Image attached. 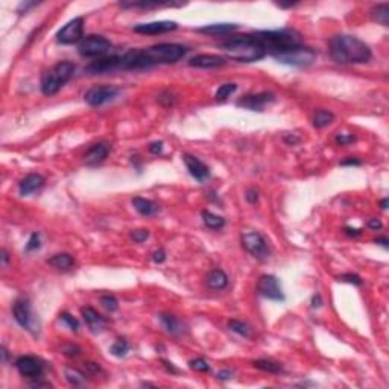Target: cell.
I'll return each instance as SVG.
<instances>
[{"instance_id": "obj_1", "label": "cell", "mask_w": 389, "mask_h": 389, "mask_svg": "<svg viewBox=\"0 0 389 389\" xmlns=\"http://www.w3.org/2000/svg\"><path fill=\"white\" fill-rule=\"evenodd\" d=\"M330 56L338 64H363L373 56L370 46L348 34L335 35L330 40Z\"/></svg>"}, {"instance_id": "obj_2", "label": "cell", "mask_w": 389, "mask_h": 389, "mask_svg": "<svg viewBox=\"0 0 389 389\" xmlns=\"http://www.w3.org/2000/svg\"><path fill=\"white\" fill-rule=\"evenodd\" d=\"M220 49L227 58L237 63H257L268 55L263 44L254 35L233 37L220 44Z\"/></svg>"}, {"instance_id": "obj_3", "label": "cell", "mask_w": 389, "mask_h": 389, "mask_svg": "<svg viewBox=\"0 0 389 389\" xmlns=\"http://www.w3.org/2000/svg\"><path fill=\"white\" fill-rule=\"evenodd\" d=\"M254 37L263 44V47L266 49V53L272 55L275 52L284 50L288 47H294L301 43L300 34L294 29H275V31H259L254 34Z\"/></svg>"}, {"instance_id": "obj_4", "label": "cell", "mask_w": 389, "mask_h": 389, "mask_svg": "<svg viewBox=\"0 0 389 389\" xmlns=\"http://www.w3.org/2000/svg\"><path fill=\"white\" fill-rule=\"evenodd\" d=\"M75 73V64L70 61H61L55 64L50 70H47L42 76V93L44 96L56 94L61 87L67 84Z\"/></svg>"}, {"instance_id": "obj_5", "label": "cell", "mask_w": 389, "mask_h": 389, "mask_svg": "<svg viewBox=\"0 0 389 389\" xmlns=\"http://www.w3.org/2000/svg\"><path fill=\"white\" fill-rule=\"evenodd\" d=\"M146 58L152 66L155 64H175L187 53V47L176 43H160L145 49Z\"/></svg>"}, {"instance_id": "obj_6", "label": "cell", "mask_w": 389, "mask_h": 389, "mask_svg": "<svg viewBox=\"0 0 389 389\" xmlns=\"http://www.w3.org/2000/svg\"><path fill=\"white\" fill-rule=\"evenodd\" d=\"M275 58L278 63L286 64V66H294V67H309L316 61V52L304 44H298L294 47H288L284 50L275 52L271 55Z\"/></svg>"}, {"instance_id": "obj_7", "label": "cell", "mask_w": 389, "mask_h": 389, "mask_svg": "<svg viewBox=\"0 0 389 389\" xmlns=\"http://www.w3.org/2000/svg\"><path fill=\"white\" fill-rule=\"evenodd\" d=\"M12 315L14 319L17 321V324L25 329L26 332H29L32 336H38L40 330H42V322L38 319V316L35 315V312L32 310L31 301L28 298H18L15 300V303L12 305Z\"/></svg>"}, {"instance_id": "obj_8", "label": "cell", "mask_w": 389, "mask_h": 389, "mask_svg": "<svg viewBox=\"0 0 389 389\" xmlns=\"http://www.w3.org/2000/svg\"><path fill=\"white\" fill-rule=\"evenodd\" d=\"M111 49L110 40L102 35H88L78 44V53L84 58H102Z\"/></svg>"}, {"instance_id": "obj_9", "label": "cell", "mask_w": 389, "mask_h": 389, "mask_svg": "<svg viewBox=\"0 0 389 389\" xmlns=\"http://www.w3.org/2000/svg\"><path fill=\"white\" fill-rule=\"evenodd\" d=\"M242 240V247L257 260H266L271 256V250L269 245L266 242V239L257 233V231H247L242 234L240 237Z\"/></svg>"}, {"instance_id": "obj_10", "label": "cell", "mask_w": 389, "mask_h": 389, "mask_svg": "<svg viewBox=\"0 0 389 389\" xmlns=\"http://www.w3.org/2000/svg\"><path fill=\"white\" fill-rule=\"evenodd\" d=\"M120 93V88L116 86H94L88 88L84 94V100L90 107L99 108L111 100H114Z\"/></svg>"}, {"instance_id": "obj_11", "label": "cell", "mask_w": 389, "mask_h": 389, "mask_svg": "<svg viewBox=\"0 0 389 389\" xmlns=\"http://www.w3.org/2000/svg\"><path fill=\"white\" fill-rule=\"evenodd\" d=\"M83 38H84V17H75L67 25H64L56 34V42L66 46L81 43Z\"/></svg>"}, {"instance_id": "obj_12", "label": "cell", "mask_w": 389, "mask_h": 389, "mask_svg": "<svg viewBox=\"0 0 389 389\" xmlns=\"http://www.w3.org/2000/svg\"><path fill=\"white\" fill-rule=\"evenodd\" d=\"M257 292L266 300L271 301H284V294L281 289V284L275 275L264 274L257 281Z\"/></svg>"}, {"instance_id": "obj_13", "label": "cell", "mask_w": 389, "mask_h": 389, "mask_svg": "<svg viewBox=\"0 0 389 389\" xmlns=\"http://www.w3.org/2000/svg\"><path fill=\"white\" fill-rule=\"evenodd\" d=\"M15 368L20 376L28 379H42L44 374V363L42 359L35 356H20L15 360Z\"/></svg>"}, {"instance_id": "obj_14", "label": "cell", "mask_w": 389, "mask_h": 389, "mask_svg": "<svg viewBox=\"0 0 389 389\" xmlns=\"http://www.w3.org/2000/svg\"><path fill=\"white\" fill-rule=\"evenodd\" d=\"M272 102H275V96L272 93L261 91V93H253V94H247L240 97L237 100V107H242L250 111H263V108Z\"/></svg>"}, {"instance_id": "obj_15", "label": "cell", "mask_w": 389, "mask_h": 389, "mask_svg": "<svg viewBox=\"0 0 389 389\" xmlns=\"http://www.w3.org/2000/svg\"><path fill=\"white\" fill-rule=\"evenodd\" d=\"M149 67L145 49H131L120 56V69L124 70H143Z\"/></svg>"}, {"instance_id": "obj_16", "label": "cell", "mask_w": 389, "mask_h": 389, "mask_svg": "<svg viewBox=\"0 0 389 389\" xmlns=\"http://www.w3.org/2000/svg\"><path fill=\"white\" fill-rule=\"evenodd\" d=\"M178 28L176 22L171 20H161V22H151V23H140L132 28L134 32L143 34V35H158V34H166L172 32Z\"/></svg>"}, {"instance_id": "obj_17", "label": "cell", "mask_w": 389, "mask_h": 389, "mask_svg": "<svg viewBox=\"0 0 389 389\" xmlns=\"http://www.w3.org/2000/svg\"><path fill=\"white\" fill-rule=\"evenodd\" d=\"M116 69H120V56L111 55V56L97 58L96 61L90 63L86 67V72L90 75H102L107 72H113Z\"/></svg>"}, {"instance_id": "obj_18", "label": "cell", "mask_w": 389, "mask_h": 389, "mask_svg": "<svg viewBox=\"0 0 389 389\" xmlns=\"http://www.w3.org/2000/svg\"><path fill=\"white\" fill-rule=\"evenodd\" d=\"M182 161L187 168L189 173L198 181V182H204L210 178V169L206 163H202L198 157L190 155V154H184L182 155Z\"/></svg>"}, {"instance_id": "obj_19", "label": "cell", "mask_w": 389, "mask_h": 389, "mask_svg": "<svg viewBox=\"0 0 389 389\" xmlns=\"http://www.w3.org/2000/svg\"><path fill=\"white\" fill-rule=\"evenodd\" d=\"M227 64V59L220 55H213V53H201V55H195L189 59V66L190 67H196V69H217V67H223Z\"/></svg>"}, {"instance_id": "obj_20", "label": "cell", "mask_w": 389, "mask_h": 389, "mask_svg": "<svg viewBox=\"0 0 389 389\" xmlns=\"http://www.w3.org/2000/svg\"><path fill=\"white\" fill-rule=\"evenodd\" d=\"M108 152H110V148H108L107 143H104V141L94 143L87 149V152L84 154V163L87 166L100 165L108 157Z\"/></svg>"}, {"instance_id": "obj_21", "label": "cell", "mask_w": 389, "mask_h": 389, "mask_svg": "<svg viewBox=\"0 0 389 389\" xmlns=\"http://www.w3.org/2000/svg\"><path fill=\"white\" fill-rule=\"evenodd\" d=\"M46 179L40 173H29L18 182V192L22 196H29L35 192H38L44 186Z\"/></svg>"}, {"instance_id": "obj_22", "label": "cell", "mask_w": 389, "mask_h": 389, "mask_svg": "<svg viewBox=\"0 0 389 389\" xmlns=\"http://www.w3.org/2000/svg\"><path fill=\"white\" fill-rule=\"evenodd\" d=\"M81 313H83V318H84L86 324L88 325V329L93 333H100L105 329L107 321H105V318L100 313H97L96 309H93L90 305H86V307L81 309Z\"/></svg>"}, {"instance_id": "obj_23", "label": "cell", "mask_w": 389, "mask_h": 389, "mask_svg": "<svg viewBox=\"0 0 389 389\" xmlns=\"http://www.w3.org/2000/svg\"><path fill=\"white\" fill-rule=\"evenodd\" d=\"M237 28H239V25H236V23H213V25H207V26L198 28V29H196V32H199V34H206V35H213V37H217V35H227V34H231V32H234Z\"/></svg>"}, {"instance_id": "obj_24", "label": "cell", "mask_w": 389, "mask_h": 389, "mask_svg": "<svg viewBox=\"0 0 389 389\" xmlns=\"http://www.w3.org/2000/svg\"><path fill=\"white\" fill-rule=\"evenodd\" d=\"M131 204H132V207H134L141 216L146 217L157 215L158 210H160V207H158L157 202H154V201H151V199H146V198H140V196L132 198V199H131Z\"/></svg>"}, {"instance_id": "obj_25", "label": "cell", "mask_w": 389, "mask_h": 389, "mask_svg": "<svg viewBox=\"0 0 389 389\" xmlns=\"http://www.w3.org/2000/svg\"><path fill=\"white\" fill-rule=\"evenodd\" d=\"M206 283L213 291H222L228 286V275L222 269H213L209 272Z\"/></svg>"}, {"instance_id": "obj_26", "label": "cell", "mask_w": 389, "mask_h": 389, "mask_svg": "<svg viewBox=\"0 0 389 389\" xmlns=\"http://www.w3.org/2000/svg\"><path fill=\"white\" fill-rule=\"evenodd\" d=\"M160 321H161V325L165 327V330L169 335L176 336V335L182 333V324H181V321L176 316L169 315V313H161L160 315Z\"/></svg>"}, {"instance_id": "obj_27", "label": "cell", "mask_w": 389, "mask_h": 389, "mask_svg": "<svg viewBox=\"0 0 389 389\" xmlns=\"http://www.w3.org/2000/svg\"><path fill=\"white\" fill-rule=\"evenodd\" d=\"M371 18L382 25V26H389V3H379L371 8Z\"/></svg>"}, {"instance_id": "obj_28", "label": "cell", "mask_w": 389, "mask_h": 389, "mask_svg": "<svg viewBox=\"0 0 389 389\" xmlns=\"http://www.w3.org/2000/svg\"><path fill=\"white\" fill-rule=\"evenodd\" d=\"M47 263H49L50 266L56 268V269L67 271V269L73 268V264H75V259H73L70 254L63 253V254H55L53 257H50V259L47 260Z\"/></svg>"}, {"instance_id": "obj_29", "label": "cell", "mask_w": 389, "mask_h": 389, "mask_svg": "<svg viewBox=\"0 0 389 389\" xmlns=\"http://www.w3.org/2000/svg\"><path fill=\"white\" fill-rule=\"evenodd\" d=\"M253 366L257 368L260 371L269 373V374H280L283 373V365L278 362H274L271 359H259L253 362Z\"/></svg>"}, {"instance_id": "obj_30", "label": "cell", "mask_w": 389, "mask_h": 389, "mask_svg": "<svg viewBox=\"0 0 389 389\" xmlns=\"http://www.w3.org/2000/svg\"><path fill=\"white\" fill-rule=\"evenodd\" d=\"M228 329L234 333H237L239 336H243L247 339H251L254 336V332L251 329V325H248L247 322L243 321H239V319H230L228 321Z\"/></svg>"}, {"instance_id": "obj_31", "label": "cell", "mask_w": 389, "mask_h": 389, "mask_svg": "<svg viewBox=\"0 0 389 389\" xmlns=\"http://www.w3.org/2000/svg\"><path fill=\"white\" fill-rule=\"evenodd\" d=\"M335 120V114L327 110H318L313 116V127L315 128H325Z\"/></svg>"}, {"instance_id": "obj_32", "label": "cell", "mask_w": 389, "mask_h": 389, "mask_svg": "<svg viewBox=\"0 0 389 389\" xmlns=\"http://www.w3.org/2000/svg\"><path fill=\"white\" fill-rule=\"evenodd\" d=\"M64 374H66L67 382L70 385H73V386H81V385L86 383L87 374L83 373V371H79V370H76V368H66Z\"/></svg>"}, {"instance_id": "obj_33", "label": "cell", "mask_w": 389, "mask_h": 389, "mask_svg": "<svg viewBox=\"0 0 389 389\" xmlns=\"http://www.w3.org/2000/svg\"><path fill=\"white\" fill-rule=\"evenodd\" d=\"M201 216H202L204 223H206L209 228H212V230H219V228H222V227L225 225V219H223V217L217 216V215L209 212V210H204V212L201 213Z\"/></svg>"}, {"instance_id": "obj_34", "label": "cell", "mask_w": 389, "mask_h": 389, "mask_svg": "<svg viewBox=\"0 0 389 389\" xmlns=\"http://www.w3.org/2000/svg\"><path fill=\"white\" fill-rule=\"evenodd\" d=\"M128 351H130V344L125 341V339H119V341H116L111 348H110V353L113 354V356H116V357H125L127 354H128Z\"/></svg>"}, {"instance_id": "obj_35", "label": "cell", "mask_w": 389, "mask_h": 389, "mask_svg": "<svg viewBox=\"0 0 389 389\" xmlns=\"http://www.w3.org/2000/svg\"><path fill=\"white\" fill-rule=\"evenodd\" d=\"M237 90V86L236 84H233V83H228V84H223V86H220L216 90V94H215V97H216L217 100H225V99H228L234 91Z\"/></svg>"}, {"instance_id": "obj_36", "label": "cell", "mask_w": 389, "mask_h": 389, "mask_svg": "<svg viewBox=\"0 0 389 389\" xmlns=\"http://www.w3.org/2000/svg\"><path fill=\"white\" fill-rule=\"evenodd\" d=\"M59 321H61L63 324H66L72 332H78V329H79L78 319L73 318V316H72L70 313H67V312H63V313L59 315Z\"/></svg>"}, {"instance_id": "obj_37", "label": "cell", "mask_w": 389, "mask_h": 389, "mask_svg": "<svg viewBox=\"0 0 389 389\" xmlns=\"http://www.w3.org/2000/svg\"><path fill=\"white\" fill-rule=\"evenodd\" d=\"M40 247H42L40 234H38V233H32L31 237H29V240H28V243H26V247H25V251H26V253H32V251L40 250Z\"/></svg>"}, {"instance_id": "obj_38", "label": "cell", "mask_w": 389, "mask_h": 389, "mask_svg": "<svg viewBox=\"0 0 389 389\" xmlns=\"http://www.w3.org/2000/svg\"><path fill=\"white\" fill-rule=\"evenodd\" d=\"M100 304L108 310V312H114L119 309V301L114 295H104L100 297Z\"/></svg>"}, {"instance_id": "obj_39", "label": "cell", "mask_w": 389, "mask_h": 389, "mask_svg": "<svg viewBox=\"0 0 389 389\" xmlns=\"http://www.w3.org/2000/svg\"><path fill=\"white\" fill-rule=\"evenodd\" d=\"M158 100L163 107H172L176 102V96L173 94V91L171 90H165L160 96H158Z\"/></svg>"}, {"instance_id": "obj_40", "label": "cell", "mask_w": 389, "mask_h": 389, "mask_svg": "<svg viewBox=\"0 0 389 389\" xmlns=\"http://www.w3.org/2000/svg\"><path fill=\"white\" fill-rule=\"evenodd\" d=\"M189 366L195 371H199V373H209L210 371V365L204 359H193V360L189 362Z\"/></svg>"}, {"instance_id": "obj_41", "label": "cell", "mask_w": 389, "mask_h": 389, "mask_svg": "<svg viewBox=\"0 0 389 389\" xmlns=\"http://www.w3.org/2000/svg\"><path fill=\"white\" fill-rule=\"evenodd\" d=\"M338 281H342V283H350V284H354V286H362V278L356 274H342V275H338L336 277Z\"/></svg>"}, {"instance_id": "obj_42", "label": "cell", "mask_w": 389, "mask_h": 389, "mask_svg": "<svg viewBox=\"0 0 389 389\" xmlns=\"http://www.w3.org/2000/svg\"><path fill=\"white\" fill-rule=\"evenodd\" d=\"M131 237H132V240H134V242H137V243H143V242H146V240H148V237H149V230H145V228L134 230V231L131 233Z\"/></svg>"}, {"instance_id": "obj_43", "label": "cell", "mask_w": 389, "mask_h": 389, "mask_svg": "<svg viewBox=\"0 0 389 389\" xmlns=\"http://www.w3.org/2000/svg\"><path fill=\"white\" fill-rule=\"evenodd\" d=\"M61 351L63 354H66L67 357H76L81 354V348L75 344H66V345L61 346Z\"/></svg>"}, {"instance_id": "obj_44", "label": "cell", "mask_w": 389, "mask_h": 389, "mask_svg": "<svg viewBox=\"0 0 389 389\" xmlns=\"http://www.w3.org/2000/svg\"><path fill=\"white\" fill-rule=\"evenodd\" d=\"M84 370H86L88 374H91V376L104 374V370H102L97 363H93V362H87V363H84Z\"/></svg>"}, {"instance_id": "obj_45", "label": "cell", "mask_w": 389, "mask_h": 389, "mask_svg": "<svg viewBox=\"0 0 389 389\" xmlns=\"http://www.w3.org/2000/svg\"><path fill=\"white\" fill-rule=\"evenodd\" d=\"M245 198H247V201L250 202V204H257L259 202V190L257 189H254V187H251V189H248L247 190V195H245Z\"/></svg>"}, {"instance_id": "obj_46", "label": "cell", "mask_w": 389, "mask_h": 389, "mask_svg": "<svg viewBox=\"0 0 389 389\" xmlns=\"http://www.w3.org/2000/svg\"><path fill=\"white\" fill-rule=\"evenodd\" d=\"M356 140V137L353 134H338L336 135V143L344 146V145H348V143H353Z\"/></svg>"}, {"instance_id": "obj_47", "label": "cell", "mask_w": 389, "mask_h": 389, "mask_svg": "<svg viewBox=\"0 0 389 389\" xmlns=\"http://www.w3.org/2000/svg\"><path fill=\"white\" fill-rule=\"evenodd\" d=\"M149 152L151 154H154V155H158V154H161L163 152V141H152L151 145H149Z\"/></svg>"}, {"instance_id": "obj_48", "label": "cell", "mask_w": 389, "mask_h": 389, "mask_svg": "<svg viewBox=\"0 0 389 389\" xmlns=\"http://www.w3.org/2000/svg\"><path fill=\"white\" fill-rule=\"evenodd\" d=\"M366 227H368L370 230H373V231H377V230H382V228H383V223H382L379 219H370V220L366 222Z\"/></svg>"}, {"instance_id": "obj_49", "label": "cell", "mask_w": 389, "mask_h": 389, "mask_svg": "<svg viewBox=\"0 0 389 389\" xmlns=\"http://www.w3.org/2000/svg\"><path fill=\"white\" fill-rule=\"evenodd\" d=\"M152 260H154L155 263H163V261L166 260V253H165V250H157V251H154V253H152Z\"/></svg>"}, {"instance_id": "obj_50", "label": "cell", "mask_w": 389, "mask_h": 389, "mask_svg": "<svg viewBox=\"0 0 389 389\" xmlns=\"http://www.w3.org/2000/svg\"><path fill=\"white\" fill-rule=\"evenodd\" d=\"M37 5H38L37 2H25V3H20V6L17 8V11H18L20 14H23V12H28V11H29V8L37 6Z\"/></svg>"}, {"instance_id": "obj_51", "label": "cell", "mask_w": 389, "mask_h": 389, "mask_svg": "<svg viewBox=\"0 0 389 389\" xmlns=\"http://www.w3.org/2000/svg\"><path fill=\"white\" fill-rule=\"evenodd\" d=\"M161 363H163V366H165L171 374H179V370L175 368V365H173L172 362H169V360H166V359H161Z\"/></svg>"}, {"instance_id": "obj_52", "label": "cell", "mask_w": 389, "mask_h": 389, "mask_svg": "<svg viewBox=\"0 0 389 389\" xmlns=\"http://www.w3.org/2000/svg\"><path fill=\"white\" fill-rule=\"evenodd\" d=\"M341 165L342 166H360L362 161L359 158H356V157H350V158H346L344 161H341Z\"/></svg>"}, {"instance_id": "obj_53", "label": "cell", "mask_w": 389, "mask_h": 389, "mask_svg": "<svg viewBox=\"0 0 389 389\" xmlns=\"http://www.w3.org/2000/svg\"><path fill=\"white\" fill-rule=\"evenodd\" d=\"M216 377L219 380H230V379L233 377V371H230V370H222V371L217 373Z\"/></svg>"}, {"instance_id": "obj_54", "label": "cell", "mask_w": 389, "mask_h": 389, "mask_svg": "<svg viewBox=\"0 0 389 389\" xmlns=\"http://www.w3.org/2000/svg\"><path fill=\"white\" fill-rule=\"evenodd\" d=\"M322 305V298H321V295L318 294V295H315L313 298H312V307L313 309H319Z\"/></svg>"}, {"instance_id": "obj_55", "label": "cell", "mask_w": 389, "mask_h": 389, "mask_svg": "<svg viewBox=\"0 0 389 389\" xmlns=\"http://www.w3.org/2000/svg\"><path fill=\"white\" fill-rule=\"evenodd\" d=\"M0 259H2V266L6 268V266H8V261H9V256H8V251H6V250H2Z\"/></svg>"}, {"instance_id": "obj_56", "label": "cell", "mask_w": 389, "mask_h": 389, "mask_svg": "<svg viewBox=\"0 0 389 389\" xmlns=\"http://www.w3.org/2000/svg\"><path fill=\"white\" fill-rule=\"evenodd\" d=\"M345 233L348 236H360V234H362L360 230H357V228H350V227H346Z\"/></svg>"}, {"instance_id": "obj_57", "label": "cell", "mask_w": 389, "mask_h": 389, "mask_svg": "<svg viewBox=\"0 0 389 389\" xmlns=\"http://www.w3.org/2000/svg\"><path fill=\"white\" fill-rule=\"evenodd\" d=\"M376 243H379V245H382V247H385V248H388L389 247V240L386 237H380V239H377L376 240Z\"/></svg>"}, {"instance_id": "obj_58", "label": "cell", "mask_w": 389, "mask_h": 389, "mask_svg": "<svg viewBox=\"0 0 389 389\" xmlns=\"http://www.w3.org/2000/svg\"><path fill=\"white\" fill-rule=\"evenodd\" d=\"M2 357H3V363H6V360H8V351H6L5 346H2Z\"/></svg>"}, {"instance_id": "obj_59", "label": "cell", "mask_w": 389, "mask_h": 389, "mask_svg": "<svg viewBox=\"0 0 389 389\" xmlns=\"http://www.w3.org/2000/svg\"><path fill=\"white\" fill-rule=\"evenodd\" d=\"M380 204H382V209H386L388 207V198H385Z\"/></svg>"}]
</instances>
